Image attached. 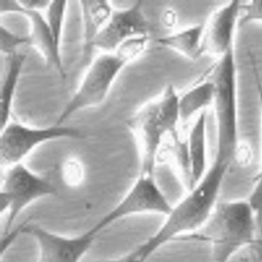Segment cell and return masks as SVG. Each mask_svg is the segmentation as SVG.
Segmentation results:
<instances>
[{
  "mask_svg": "<svg viewBox=\"0 0 262 262\" xmlns=\"http://www.w3.org/2000/svg\"><path fill=\"white\" fill-rule=\"evenodd\" d=\"M230 165L214 160L200 180L170 211L159 229L137 247L140 254L148 259L157 250L183 234L200 231L214 210Z\"/></svg>",
  "mask_w": 262,
  "mask_h": 262,
  "instance_id": "6da1fadb",
  "label": "cell"
},
{
  "mask_svg": "<svg viewBox=\"0 0 262 262\" xmlns=\"http://www.w3.org/2000/svg\"><path fill=\"white\" fill-rule=\"evenodd\" d=\"M255 213L247 199L219 202L196 238L208 242L214 262H229L244 248L257 243Z\"/></svg>",
  "mask_w": 262,
  "mask_h": 262,
  "instance_id": "7a4b0ae2",
  "label": "cell"
},
{
  "mask_svg": "<svg viewBox=\"0 0 262 262\" xmlns=\"http://www.w3.org/2000/svg\"><path fill=\"white\" fill-rule=\"evenodd\" d=\"M213 82V107L216 134L215 156L234 161L239 147L237 65L234 47L207 72Z\"/></svg>",
  "mask_w": 262,
  "mask_h": 262,
  "instance_id": "3957f363",
  "label": "cell"
},
{
  "mask_svg": "<svg viewBox=\"0 0 262 262\" xmlns=\"http://www.w3.org/2000/svg\"><path fill=\"white\" fill-rule=\"evenodd\" d=\"M180 95L169 84L156 98L145 103L129 118L128 125L136 136L141 154L140 171L155 172L162 144L177 135L181 121Z\"/></svg>",
  "mask_w": 262,
  "mask_h": 262,
  "instance_id": "277c9868",
  "label": "cell"
},
{
  "mask_svg": "<svg viewBox=\"0 0 262 262\" xmlns=\"http://www.w3.org/2000/svg\"><path fill=\"white\" fill-rule=\"evenodd\" d=\"M132 62L118 49L98 55L90 64L77 89L54 123L64 124L77 112L101 104L108 97L121 72Z\"/></svg>",
  "mask_w": 262,
  "mask_h": 262,
  "instance_id": "5b68a950",
  "label": "cell"
},
{
  "mask_svg": "<svg viewBox=\"0 0 262 262\" xmlns=\"http://www.w3.org/2000/svg\"><path fill=\"white\" fill-rule=\"evenodd\" d=\"M47 178L23 162L6 168L0 192L1 214H7L4 233H9L19 214L37 200L57 194Z\"/></svg>",
  "mask_w": 262,
  "mask_h": 262,
  "instance_id": "8992f818",
  "label": "cell"
},
{
  "mask_svg": "<svg viewBox=\"0 0 262 262\" xmlns=\"http://www.w3.org/2000/svg\"><path fill=\"white\" fill-rule=\"evenodd\" d=\"M83 137V133L75 127L55 123L38 127L11 119L1 128V166L7 168L23 162L26 157L45 143Z\"/></svg>",
  "mask_w": 262,
  "mask_h": 262,
  "instance_id": "52a82bcc",
  "label": "cell"
},
{
  "mask_svg": "<svg viewBox=\"0 0 262 262\" xmlns=\"http://www.w3.org/2000/svg\"><path fill=\"white\" fill-rule=\"evenodd\" d=\"M172 206L159 185L155 172L140 171L120 201L93 227L99 234L114 223L129 216L145 214L165 216Z\"/></svg>",
  "mask_w": 262,
  "mask_h": 262,
  "instance_id": "ba28073f",
  "label": "cell"
},
{
  "mask_svg": "<svg viewBox=\"0 0 262 262\" xmlns=\"http://www.w3.org/2000/svg\"><path fill=\"white\" fill-rule=\"evenodd\" d=\"M21 232L31 236L38 248L37 262H80L97 236L90 228L74 236H67L43 227L25 224Z\"/></svg>",
  "mask_w": 262,
  "mask_h": 262,
  "instance_id": "9c48e42d",
  "label": "cell"
},
{
  "mask_svg": "<svg viewBox=\"0 0 262 262\" xmlns=\"http://www.w3.org/2000/svg\"><path fill=\"white\" fill-rule=\"evenodd\" d=\"M149 29L141 1H137L125 8H114L108 20L92 41L88 49L114 52L130 38L148 35Z\"/></svg>",
  "mask_w": 262,
  "mask_h": 262,
  "instance_id": "30bf717a",
  "label": "cell"
},
{
  "mask_svg": "<svg viewBox=\"0 0 262 262\" xmlns=\"http://www.w3.org/2000/svg\"><path fill=\"white\" fill-rule=\"evenodd\" d=\"M241 3L237 0L229 1L211 14L204 24L202 55L208 54L219 58L234 47Z\"/></svg>",
  "mask_w": 262,
  "mask_h": 262,
  "instance_id": "8fae6325",
  "label": "cell"
},
{
  "mask_svg": "<svg viewBox=\"0 0 262 262\" xmlns=\"http://www.w3.org/2000/svg\"><path fill=\"white\" fill-rule=\"evenodd\" d=\"M188 161V189L192 187L207 170L208 141L206 111L199 114L191 125L186 139Z\"/></svg>",
  "mask_w": 262,
  "mask_h": 262,
  "instance_id": "7c38bea8",
  "label": "cell"
},
{
  "mask_svg": "<svg viewBox=\"0 0 262 262\" xmlns=\"http://www.w3.org/2000/svg\"><path fill=\"white\" fill-rule=\"evenodd\" d=\"M13 14H18L27 18L30 26L28 34L30 46L36 49L47 63L53 65L61 76L64 77L61 55L57 52L54 45L45 17L41 12L26 10L22 8L18 1H16Z\"/></svg>",
  "mask_w": 262,
  "mask_h": 262,
  "instance_id": "4fadbf2b",
  "label": "cell"
},
{
  "mask_svg": "<svg viewBox=\"0 0 262 262\" xmlns=\"http://www.w3.org/2000/svg\"><path fill=\"white\" fill-rule=\"evenodd\" d=\"M204 24H198L157 39L161 46L177 52L186 58L195 60L202 54Z\"/></svg>",
  "mask_w": 262,
  "mask_h": 262,
  "instance_id": "5bb4252c",
  "label": "cell"
},
{
  "mask_svg": "<svg viewBox=\"0 0 262 262\" xmlns=\"http://www.w3.org/2000/svg\"><path fill=\"white\" fill-rule=\"evenodd\" d=\"M199 82L180 95L179 111L182 122H186L212 105L214 85L208 78Z\"/></svg>",
  "mask_w": 262,
  "mask_h": 262,
  "instance_id": "9a60e30c",
  "label": "cell"
},
{
  "mask_svg": "<svg viewBox=\"0 0 262 262\" xmlns=\"http://www.w3.org/2000/svg\"><path fill=\"white\" fill-rule=\"evenodd\" d=\"M84 50L101 30L114 9L109 1L85 0L79 2Z\"/></svg>",
  "mask_w": 262,
  "mask_h": 262,
  "instance_id": "2e32d148",
  "label": "cell"
},
{
  "mask_svg": "<svg viewBox=\"0 0 262 262\" xmlns=\"http://www.w3.org/2000/svg\"><path fill=\"white\" fill-rule=\"evenodd\" d=\"M9 57L8 65L1 87V128L12 119L14 99L26 58L25 55L19 52Z\"/></svg>",
  "mask_w": 262,
  "mask_h": 262,
  "instance_id": "e0dca14e",
  "label": "cell"
},
{
  "mask_svg": "<svg viewBox=\"0 0 262 262\" xmlns=\"http://www.w3.org/2000/svg\"><path fill=\"white\" fill-rule=\"evenodd\" d=\"M68 7L66 1H52L45 11V17L50 34L57 52L60 55Z\"/></svg>",
  "mask_w": 262,
  "mask_h": 262,
  "instance_id": "ac0fdd59",
  "label": "cell"
},
{
  "mask_svg": "<svg viewBox=\"0 0 262 262\" xmlns=\"http://www.w3.org/2000/svg\"><path fill=\"white\" fill-rule=\"evenodd\" d=\"M0 50L2 54L8 57L18 53V50L25 46H30L29 35H19L1 24L0 26Z\"/></svg>",
  "mask_w": 262,
  "mask_h": 262,
  "instance_id": "d6986e66",
  "label": "cell"
},
{
  "mask_svg": "<svg viewBox=\"0 0 262 262\" xmlns=\"http://www.w3.org/2000/svg\"><path fill=\"white\" fill-rule=\"evenodd\" d=\"M62 174L65 183L69 186L77 187L82 183L84 169L82 163L76 158H69L62 166Z\"/></svg>",
  "mask_w": 262,
  "mask_h": 262,
  "instance_id": "ffe728a7",
  "label": "cell"
},
{
  "mask_svg": "<svg viewBox=\"0 0 262 262\" xmlns=\"http://www.w3.org/2000/svg\"><path fill=\"white\" fill-rule=\"evenodd\" d=\"M247 199L255 213L258 228L262 232V167L255 176L254 185Z\"/></svg>",
  "mask_w": 262,
  "mask_h": 262,
  "instance_id": "44dd1931",
  "label": "cell"
},
{
  "mask_svg": "<svg viewBox=\"0 0 262 262\" xmlns=\"http://www.w3.org/2000/svg\"><path fill=\"white\" fill-rule=\"evenodd\" d=\"M241 12L239 26L251 23H262V0H252L242 3Z\"/></svg>",
  "mask_w": 262,
  "mask_h": 262,
  "instance_id": "7402d4cb",
  "label": "cell"
},
{
  "mask_svg": "<svg viewBox=\"0 0 262 262\" xmlns=\"http://www.w3.org/2000/svg\"><path fill=\"white\" fill-rule=\"evenodd\" d=\"M250 62L252 67V71L253 76L254 77V80L255 83V86L258 94L259 108H260V125L261 130V137H262V81L260 79L258 71L257 69L256 61L254 57L250 58ZM261 160L260 167H262V154H261Z\"/></svg>",
  "mask_w": 262,
  "mask_h": 262,
  "instance_id": "603a6c76",
  "label": "cell"
},
{
  "mask_svg": "<svg viewBox=\"0 0 262 262\" xmlns=\"http://www.w3.org/2000/svg\"><path fill=\"white\" fill-rule=\"evenodd\" d=\"M24 9L34 11L42 12L46 10L50 1L45 0H23L18 1Z\"/></svg>",
  "mask_w": 262,
  "mask_h": 262,
  "instance_id": "cb8c5ba5",
  "label": "cell"
},
{
  "mask_svg": "<svg viewBox=\"0 0 262 262\" xmlns=\"http://www.w3.org/2000/svg\"><path fill=\"white\" fill-rule=\"evenodd\" d=\"M98 262H142L133 251L122 256L101 260Z\"/></svg>",
  "mask_w": 262,
  "mask_h": 262,
  "instance_id": "d4e9b609",
  "label": "cell"
},
{
  "mask_svg": "<svg viewBox=\"0 0 262 262\" xmlns=\"http://www.w3.org/2000/svg\"><path fill=\"white\" fill-rule=\"evenodd\" d=\"M176 21V15L172 10L168 9L164 13L163 16V21L167 27H173Z\"/></svg>",
  "mask_w": 262,
  "mask_h": 262,
  "instance_id": "484cf974",
  "label": "cell"
},
{
  "mask_svg": "<svg viewBox=\"0 0 262 262\" xmlns=\"http://www.w3.org/2000/svg\"><path fill=\"white\" fill-rule=\"evenodd\" d=\"M254 250L259 261L262 262V246H259L258 247H257Z\"/></svg>",
  "mask_w": 262,
  "mask_h": 262,
  "instance_id": "4316f807",
  "label": "cell"
},
{
  "mask_svg": "<svg viewBox=\"0 0 262 262\" xmlns=\"http://www.w3.org/2000/svg\"><path fill=\"white\" fill-rule=\"evenodd\" d=\"M249 262H259L254 251L251 253Z\"/></svg>",
  "mask_w": 262,
  "mask_h": 262,
  "instance_id": "83f0119b",
  "label": "cell"
},
{
  "mask_svg": "<svg viewBox=\"0 0 262 262\" xmlns=\"http://www.w3.org/2000/svg\"><path fill=\"white\" fill-rule=\"evenodd\" d=\"M261 244L262 245V241H261Z\"/></svg>",
  "mask_w": 262,
  "mask_h": 262,
  "instance_id": "f1b7e54d",
  "label": "cell"
}]
</instances>
